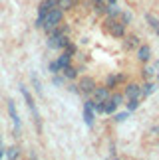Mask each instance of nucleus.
Returning <instances> with one entry per match:
<instances>
[{
    "label": "nucleus",
    "mask_w": 159,
    "mask_h": 160,
    "mask_svg": "<svg viewBox=\"0 0 159 160\" xmlns=\"http://www.w3.org/2000/svg\"><path fill=\"white\" fill-rule=\"evenodd\" d=\"M149 55H151L149 46H141V48H139V52H137V58L141 59V61H147V59H149Z\"/></svg>",
    "instance_id": "11"
},
{
    "label": "nucleus",
    "mask_w": 159,
    "mask_h": 160,
    "mask_svg": "<svg viewBox=\"0 0 159 160\" xmlns=\"http://www.w3.org/2000/svg\"><path fill=\"white\" fill-rule=\"evenodd\" d=\"M96 89V83L91 77H82L80 79V93H91Z\"/></svg>",
    "instance_id": "6"
},
{
    "label": "nucleus",
    "mask_w": 159,
    "mask_h": 160,
    "mask_svg": "<svg viewBox=\"0 0 159 160\" xmlns=\"http://www.w3.org/2000/svg\"><path fill=\"white\" fill-rule=\"evenodd\" d=\"M107 32L115 36V38H121L125 32V22L123 20H115V18H112V20L107 22Z\"/></svg>",
    "instance_id": "3"
},
{
    "label": "nucleus",
    "mask_w": 159,
    "mask_h": 160,
    "mask_svg": "<svg viewBox=\"0 0 159 160\" xmlns=\"http://www.w3.org/2000/svg\"><path fill=\"white\" fill-rule=\"evenodd\" d=\"M115 109H118V105H115V103L107 97V99L103 101V113H109V115H112V113H115Z\"/></svg>",
    "instance_id": "12"
},
{
    "label": "nucleus",
    "mask_w": 159,
    "mask_h": 160,
    "mask_svg": "<svg viewBox=\"0 0 159 160\" xmlns=\"http://www.w3.org/2000/svg\"><path fill=\"white\" fill-rule=\"evenodd\" d=\"M127 117H129V111H125V113H119V115H115V121L118 122H123Z\"/></svg>",
    "instance_id": "20"
},
{
    "label": "nucleus",
    "mask_w": 159,
    "mask_h": 160,
    "mask_svg": "<svg viewBox=\"0 0 159 160\" xmlns=\"http://www.w3.org/2000/svg\"><path fill=\"white\" fill-rule=\"evenodd\" d=\"M91 93H94L96 101H106L107 97H109V89H107V87H97V89L91 91Z\"/></svg>",
    "instance_id": "9"
},
{
    "label": "nucleus",
    "mask_w": 159,
    "mask_h": 160,
    "mask_svg": "<svg viewBox=\"0 0 159 160\" xmlns=\"http://www.w3.org/2000/svg\"><path fill=\"white\" fill-rule=\"evenodd\" d=\"M109 99H112V101L115 103V105H119V103L123 101V97H121V95H113V97H109Z\"/></svg>",
    "instance_id": "23"
},
{
    "label": "nucleus",
    "mask_w": 159,
    "mask_h": 160,
    "mask_svg": "<svg viewBox=\"0 0 159 160\" xmlns=\"http://www.w3.org/2000/svg\"><path fill=\"white\" fill-rule=\"evenodd\" d=\"M8 113H10V119H12V122L16 125V128L20 131V119H18V115H16V109H14V103L12 101H8Z\"/></svg>",
    "instance_id": "10"
},
{
    "label": "nucleus",
    "mask_w": 159,
    "mask_h": 160,
    "mask_svg": "<svg viewBox=\"0 0 159 160\" xmlns=\"http://www.w3.org/2000/svg\"><path fill=\"white\" fill-rule=\"evenodd\" d=\"M84 119H85V125L88 127L94 125V109H91V101L84 103Z\"/></svg>",
    "instance_id": "7"
},
{
    "label": "nucleus",
    "mask_w": 159,
    "mask_h": 160,
    "mask_svg": "<svg viewBox=\"0 0 159 160\" xmlns=\"http://www.w3.org/2000/svg\"><path fill=\"white\" fill-rule=\"evenodd\" d=\"M20 91H22V95H24V99H26V103H28V107H30V111H32V115H34V119H36V122H38V127H40V113H38V109H36V105H34V99L28 95V91L24 89V87H20Z\"/></svg>",
    "instance_id": "4"
},
{
    "label": "nucleus",
    "mask_w": 159,
    "mask_h": 160,
    "mask_svg": "<svg viewBox=\"0 0 159 160\" xmlns=\"http://www.w3.org/2000/svg\"><path fill=\"white\" fill-rule=\"evenodd\" d=\"M74 2L76 0H56V4H58V8H72V6H74Z\"/></svg>",
    "instance_id": "17"
},
{
    "label": "nucleus",
    "mask_w": 159,
    "mask_h": 160,
    "mask_svg": "<svg viewBox=\"0 0 159 160\" xmlns=\"http://www.w3.org/2000/svg\"><path fill=\"white\" fill-rule=\"evenodd\" d=\"M147 22L151 24V28H153L155 32L159 34V20H157V18H155V16H151V14H147Z\"/></svg>",
    "instance_id": "18"
},
{
    "label": "nucleus",
    "mask_w": 159,
    "mask_h": 160,
    "mask_svg": "<svg viewBox=\"0 0 159 160\" xmlns=\"http://www.w3.org/2000/svg\"><path fill=\"white\" fill-rule=\"evenodd\" d=\"M50 38H48V46H50V48H62V50H64V48L66 46H68L70 44V42H68V38H66V30H56V28H54V30H50Z\"/></svg>",
    "instance_id": "2"
},
{
    "label": "nucleus",
    "mask_w": 159,
    "mask_h": 160,
    "mask_svg": "<svg viewBox=\"0 0 159 160\" xmlns=\"http://www.w3.org/2000/svg\"><path fill=\"white\" fill-rule=\"evenodd\" d=\"M121 77H107V85H115Z\"/></svg>",
    "instance_id": "24"
},
{
    "label": "nucleus",
    "mask_w": 159,
    "mask_h": 160,
    "mask_svg": "<svg viewBox=\"0 0 159 160\" xmlns=\"http://www.w3.org/2000/svg\"><path fill=\"white\" fill-rule=\"evenodd\" d=\"M60 20H62V8L54 6L50 12H46V16L38 22V26H42L44 30H54L60 24Z\"/></svg>",
    "instance_id": "1"
},
{
    "label": "nucleus",
    "mask_w": 159,
    "mask_h": 160,
    "mask_svg": "<svg viewBox=\"0 0 159 160\" xmlns=\"http://www.w3.org/2000/svg\"><path fill=\"white\" fill-rule=\"evenodd\" d=\"M4 156V152H2V146H0V158H2Z\"/></svg>",
    "instance_id": "27"
},
{
    "label": "nucleus",
    "mask_w": 159,
    "mask_h": 160,
    "mask_svg": "<svg viewBox=\"0 0 159 160\" xmlns=\"http://www.w3.org/2000/svg\"><path fill=\"white\" fill-rule=\"evenodd\" d=\"M157 69H159V61H157Z\"/></svg>",
    "instance_id": "28"
},
{
    "label": "nucleus",
    "mask_w": 159,
    "mask_h": 160,
    "mask_svg": "<svg viewBox=\"0 0 159 160\" xmlns=\"http://www.w3.org/2000/svg\"><path fill=\"white\" fill-rule=\"evenodd\" d=\"M139 105V99H129V103H127V111H135Z\"/></svg>",
    "instance_id": "19"
},
{
    "label": "nucleus",
    "mask_w": 159,
    "mask_h": 160,
    "mask_svg": "<svg viewBox=\"0 0 159 160\" xmlns=\"http://www.w3.org/2000/svg\"><path fill=\"white\" fill-rule=\"evenodd\" d=\"M70 58H72V55H70L68 52H64V53L58 58V65H60V69H62V67H66V65H70Z\"/></svg>",
    "instance_id": "14"
},
{
    "label": "nucleus",
    "mask_w": 159,
    "mask_h": 160,
    "mask_svg": "<svg viewBox=\"0 0 159 160\" xmlns=\"http://www.w3.org/2000/svg\"><path fill=\"white\" fill-rule=\"evenodd\" d=\"M60 73H62L64 77H68V79H74L76 77V69L72 65H66V67H62V69H60Z\"/></svg>",
    "instance_id": "13"
},
{
    "label": "nucleus",
    "mask_w": 159,
    "mask_h": 160,
    "mask_svg": "<svg viewBox=\"0 0 159 160\" xmlns=\"http://www.w3.org/2000/svg\"><path fill=\"white\" fill-rule=\"evenodd\" d=\"M155 132H159V128H155Z\"/></svg>",
    "instance_id": "29"
},
{
    "label": "nucleus",
    "mask_w": 159,
    "mask_h": 160,
    "mask_svg": "<svg viewBox=\"0 0 159 160\" xmlns=\"http://www.w3.org/2000/svg\"><path fill=\"white\" fill-rule=\"evenodd\" d=\"M94 2H96L97 6H106V4H103V0H94Z\"/></svg>",
    "instance_id": "26"
},
{
    "label": "nucleus",
    "mask_w": 159,
    "mask_h": 160,
    "mask_svg": "<svg viewBox=\"0 0 159 160\" xmlns=\"http://www.w3.org/2000/svg\"><path fill=\"white\" fill-rule=\"evenodd\" d=\"M115 2H118V0H103V4H106V6H109V4H115Z\"/></svg>",
    "instance_id": "25"
},
{
    "label": "nucleus",
    "mask_w": 159,
    "mask_h": 160,
    "mask_svg": "<svg viewBox=\"0 0 159 160\" xmlns=\"http://www.w3.org/2000/svg\"><path fill=\"white\" fill-rule=\"evenodd\" d=\"M54 6H58L56 0H44V2H40V6H38V22L46 16V12H50L54 8Z\"/></svg>",
    "instance_id": "5"
},
{
    "label": "nucleus",
    "mask_w": 159,
    "mask_h": 160,
    "mask_svg": "<svg viewBox=\"0 0 159 160\" xmlns=\"http://www.w3.org/2000/svg\"><path fill=\"white\" fill-rule=\"evenodd\" d=\"M50 71H52V73H60V65H58V61L50 63Z\"/></svg>",
    "instance_id": "22"
},
{
    "label": "nucleus",
    "mask_w": 159,
    "mask_h": 160,
    "mask_svg": "<svg viewBox=\"0 0 159 160\" xmlns=\"http://www.w3.org/2000/svg\"><path fill=\"white\" fill-rule=\"evenodd\" d=\"M125 95L129 97V99H141V87H139V85H135V83L127 85Z\"/></svg>",
    "instance_id": "8"
},
{
    "label": "nucleus",
    "mask_w": 159,
    "mask_h": 160,
    "mask_svg": "<svg viewBox=\"0 0 159 160\" xmlns=\"http://www.w3.org/2000/svg\"><path fill=\"white\" fill-rule=\"evenodd\" d=\"M4 156H6V158H16V156H18V150H16V148H10Z\"/></svg>",
    "instance_id": "21"
},
{
    "label": "nucleus",
    "mask_w": 159,
    "mask_h": 160,
    "mask_svg": "<svg viewBox=\"0 0 159 160\" xmlns=\"http://www.w3.org/2000/svg\"><path fill=\"white\" fill-rule=\"evenodd\" d=\"M135 46H139V42H137L135 36H129V38L123 42V48H125V50H131V48H135Z\"/></svg>",
    "instance_id": "16"
},
{
    "label": "nucleus",
    "mask_w": 159,
    "mask_h": 160,
    "mask_svg": "<svg viewBox=\"0 0 159 160\" xmlns=\"http://www.w3.org/2000/svg\"><path fill=\"white\" fill-rule=\"evenodd\" d=\"M155 89H157V85H153V83H145L143 87H141V97H147V95H151Z\"/></svg>",
    "instance_id": "15"
}]
</instances>
